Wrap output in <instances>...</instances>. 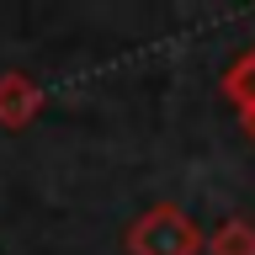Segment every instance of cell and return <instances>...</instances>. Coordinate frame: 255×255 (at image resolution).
I'll return each instance as SVG.
<instances>
[{
  "instance_id": "obj_1",
  "label": "cell",
  "mask_w": 255,
  "mask_h": 255,
  "mask_svg": "<svg viewBox=\"0 0 255 255\" xmlns=\"http://www.w3.org/2000/svg\"><path fill=\"white\" fill-rule=\"evenodd\" d=\"M197 250H202V234L175 202L149 207L128 229V255H197Z\"/></svg>"
},
{
  "instance_id": "obj_2",
  "label": "cell",
  "mask_w": 255,
  "mask_h": 255,
  "mask_svg": "<svg viewBox=\"0 0 255 255\" xmlns=\"http://www.w3.org/2000/svg\"><path fill=\"white\" fill-rule=\"evenodd\" d=\"M37 112H43V85L21 69H5L0 75V128L21 133L27 123H37Z\"/></svg>"
},
{
  "instance_id": "obj_3",
  "label": "cell",
  "mask_w": 255,
  "mask_h": 255,
  "mask_svg": "<svg viewBox=\"0 0 255 255\" xmlns=\"http://www.w3.org/2000/svg\"><path fill=\"white\" fill-rule=\"evenodd\" d=\"M207 255H255V223L245 218H223L207 239Z\"/></svg>"
},
{
  "instance_id": "obj_4",
  "label": "cell",
  "mask_w": 255,
  "mask_h": 255,
  "mask_svg": "<svg viewBox=\"0 0 255 255\" xmlns=\"http://www.w3.org/2000/svg\"><path fill=\"white\" fill-rule=\"evenodd\" d=\"M223 91H229V101H234L239 112L255 107V48L245 53V59L229 64V75H223Z\"/></svg>"
}]
</instances>
